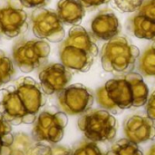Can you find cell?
I'll use <instances>...</instances> for the list:
<instances>
[{"mask_svg":"<svg viewBox=\"0 0 155 155\" xmlns=\"http://www.w3.org/2000/svg\"><path fill=\"white\" fill-rule=\"evenodd\" d=\"M46 104V94L32 77L22 76L0 90V114L11 124H31Z\"/></svg>","mask_w":155,"mask_h":155,"instance_id":"6da1fadb","label":"cell"},{"mask_svg":"<svg viewBox=\"0 0 155 155\" xmlns=\"http://www.w3.org/2000/svg\"><path fill=\"white\" fill-rule=\"evenodd\" d=\"M98 54V46L92 35L80 25H74L59 46L61 63L70 70L87 72Z\"/></svg>","mask_w":155,"mask_h":155,"instance_id":"7a4b0ae2","label":"cell"},{"mask_svg":"<svg viewBox=\"0 0 155 155\" xmlns=\"http://www.w3.org/2000/svg\"><path fill=\"white\" fill-rule=\"evenodd\" d=\"M140 55L139 49L126 37L117 35L108 40L101 50V62L104 71L118 74L131 73Z\"/></svg>","mask_w":155,"mask_h":155,"instance_id":"3957f363","label":"cell"},{"mask_svg":"<svg viewBox=\"0 0 155 155\" xmlns=\"http://www.w3.org/2000/svg\"><path fill=\"white\" fill-rule=\"evenodd\" d=\"M50 52V45L45 40L20 38L12 47L13 62L23 73H31L46 64Z\"/></svg>","mask_w":155,"mask_h":155,"instance_id":"277c9868","label":"cell"},{"mask_svg":"<svg viewBox=\"0 0 155 155\" xmlns=\"http://www.w3.org/2000/svg\"><path fill=\"white\" fill-rule=\"evenodd\" d=\"M78 128L86 139L105 143L114 139L117 133V122L106 110H89L78 120Z\"/></svg>","mask_w":155,"mask_h":155,"instance_id":"5b68a950","label":"cell"},{"mask_svg":"<svg viewBox=\"0 0 155 155\" xmlns=\"http://www.w3.org/2000/svg\"><path fill=\"white\" fill-rule=\"evenodd\" d=\"M96 101L102 108L114 114L134 107V95L129 82L125 77L108 80L96 91Z\"/></svg>","mask_w":155,"mask_h":155,"instance_id":"8992f818","label":"cell"},{"mask_svg":"<svg viewBox=\"0 0 155 155\" xmlns=\"http://www.w3.org/2000/svg\"><path fill=\"white\" fill-rule=\"evenodd\" d=\"M67 114L54 107L41 111L35 122L31 135L37 143H58L64 135L67 125Z\"/></svg>","mask_w":155,"mask_h":155,"instance_id":"52a82bcc","label":"cell"},{"mask_svg":"<svg viewBox=\"0 0 155 155\" xmlns=\"http://www.w3.org/2000/svg\"><path fill=\"white\" fill-rule=\"evenodd\" d=\"M28 29V15L19 0H0V36L12 39Z\"/></svg>","mask_w":155,"mask_h":155,"instance_id":"ba28073f","label":"cell"},{"mask_svg":"<svg viewBox=\"0 0 155 155\" xmlns=\"http://www.w3.org/2000/svg\"><path fill=\"white\" fill-rule=\"evenodd\" d=\"M33 34L38 39L52 43L62 42L65 36L64 24L57 13L52 9L36 8L31 14Z\"/></svg>","mask_w":155,"mask_h":155,"instance_id":"9c48e42d","label":"cell"},{"mask_svg":"<svg viewBox=\"0 0 155 155\" xmlns=\"http://www.w3.org/2000/svg\"><path fill=\"white\" fill-rule=\"evenodd\" d=\"M94 101L93 92L80 84L69 85L57 94L58 106L67 115L84 114L91 109Z\"/></svg>","mask_w":155,"mask_h":155,"instance_id":"30bf717a","label":"cell"},{"mask_svg":"<svg viewBox=\"0 0 155 155\" xmlns=\"http://www.w3.org/2000/svg\"><path fill=\"white\" fill-rule=\"evenodd\" d=\"M73 74L66 66L61 64H49L41 68L38 78L40 85L46 95L58 94L71 82Z\"/></svg>","mask_w":155,"mask_h":155,"instance_id":"8fae6325","label":"cell"},{"mask_svg":"<svg viewBox=\"0 0 155 155\" xmlns=\"http://www.w3.org/2000/svg\"><path fill=\"white\" fill-rule=\"evenodd\" d=\"M124 132L127 139L139 144L155 138V122L148 116L132 115L124 123Z\"/></svg>","mask_w":155,"mask_h":155,"instance_id":"7c38bea8","label":"cell"},{"mask_svg":"<svg viewBox=\"0 0 155 155\" xmlns=\"http://www.w3.org/2000/svg\"><path fill=\"white\" fill-rule=\"evenodd\" d=\"M121 24L113 10H101L91 22V33L98 40L108 41L120 35Z\"/></svg>","mask_w":155,"mask_h":155,"instance_id":"4fadbf2b","label":"cell"},{"mask_svg":"<svg viewBox=\"0 0 155 155\" xmlns=\"http://www.w3.org/2000/svg\"><path fill=\"white\" fill-rule=\"evenodd\" d=\"M56 13L64 25H78L85 15V8L79 0H59Z\"/></svg>","mask_w":155,"mask_h":155,"instance_id":"5bb4252c","label":"cell"},{"mask_svg":"<svg viewBox=\"0 0 155 155\" xmlns=\"http://www.w3.org/2000/svg\"><path fill=\"white\" fill-rule=\"evenodd\" d=\"M126 27L129 33L140 39L155 41V24L136 12L127 19Z\"/></svg>","mask_w":155,"mask_h":155,"instance_id":"9a60e30c","label":"cell"},{"mask_svg":"<svg viewBox=\"0 0 155 155\" xmlns=\"http://www.w3.org/2000/svg\"><path fill=\"white\" fill-rule=\"evenodd\" d=\"M125 79L129 82L133 95H134V107H140L145 105L148 101L149 90L143 76L137 73H128L125 74Z\"/></svg>","mask_w":155,"mask_h":155,"instance_id":"2e32d148","label":"cell"},{"mask_svg":"<svg viewBox=\"0 0 155 155\" xmlns=\"http://www.w3.org/2000/svg\"><path fill=\"white\" fill-rule=\"evenodd\" d=\"M38 143L35 142L32 135L24 132L14 134V140L9 155H36Z\"/></svg>","mask_w":155,"mask_h":155,"instance_id":"e0dca14e","label":"cell"},{"mask_svg":"<svg viewBox=\"0 0 155 155\" xmlns=\"http://www.w3.org/2000/svg\"><path fill=\"white\" fill-rule=\"evenodd\" d=\"M138 70L143 76L155 77V45L145 49L138 60Z\"/></svg>","mask_w":155,"mask_h":155,"instance_id":"ac0fdd59","label":"cell"},{"mask_svg":"<svg viewBox=\"0 0 155 155\" xmlns=\"http://www.w3.org/2000/svg\"><path fill=\"white\" fill-rule=\"evenodd\" d=\"M106 155H143V153L137 143L125 138L114 143Z\"/></svg>","mask_w":155,"mask_h":155,"instance_id":"d6986e66","label":"cell"},{"mask_svg":"<svg viewBox=\"0 0 155 155\" xmlns=\"http://www.w3.org/2000/svg\"><path fill=\"white\" fill-rule=\"evenodd\" d=\"M14 140L12 125L0 114V155H9Z\"/></svg>","mask_w":155,"mask_h":155,"instance_id":"ffe728a7","label":"cell"},{"mask_svg":"<svg viewBox=\"0 0 155 155\" xmlns=\"http://www.w3.org/2000/svg\"><path fill=\"white\" fill-rule=\"evenodd\" d=\"M16 70L13 60L0 50V87L11 82L15 75Z\"/></svg>","mask_w":155,"mask_h":155,"instance_id":"44dd1931","label":"cell"},{"mask_svg":"<svg viewBox=\"0 0 155 155\" xmlns=\"http://www.w3.org/2000/svg\"><path fill=\"white\" fill-rule=\"evenodd\" d=\"M72 155H106V153L98 143L85 139L74 146Z\"/></svg>","mask_w":155,"mask_h":155,"instance_id":"7402d4cb","label":"cell"},{"mask_svg":"<svg viewBox=\"0 0 155 155\" xmlns=\"http://www.w3.org/2000/svg\"><path fill=\"white\" fill-rule=\"evenodd\" d=\"M36 155H72V149L57 143H38Z\"/></svg>","mask_w":155,"mask_h":155,"instance_id":"603a6c76","label":"cell"},{"mask_svg":"<svg viewBox=\"0 0 155 155\" xmlns=\"http://www.w3.org/2000/svg\"><path fill=\"white\" fill-rule=\"evenodd\" d=\"M135 12L155 24V0H143Z\"/></svg>","mask_w":155,"mask_h":155,"instance_id":"cb8c5ba5","label":"cell"},{"mask_svg":"<svg viewBox=\"0 0 155 155\" xmlns=\"http://www.w3.org/2000/svg\"><path fill=\"white\" fill-rule=\"evenodd\" d=\"M116 7L124 13L135 12L143 4V0H114Z\"/></svg>","mask_w":155,"mask_h":155,"instance_id":"d4e9b609","label":"cell"},{"mask_svg":"<svg viewBox=\"0 0 155 155\" xmlns=\"http://www.w3.org/2000/svg\"><path fill=\"white\" fill-rule=\"evenodd\" d=\"M24 7L26 8H43L47 5L51 0H19Z\"/></svg>","mask_w":155,"mask_h":155,"instance_id":"484cf974","label":"cell"},{"mask_svg":"<svg viewBox=\"0 0 155 155\" xmlns=\"http://www.w3.org/2000/svg\"><path fill=\"white\" fill-rule=\"evenodd\" d=\"M147 116L155 122V91L149 96L148 101L145 104Z\"/></svg>","mask_w":155,"mask_h":155,"instance_id":"4316f807","label":"cell"},{"mask_svg":"<svg viewBox=\"0 0 155 155\" xmlns=\"http://www.w3.org/2000/svg\"><path fill=\"white\" fill-rule=\"evenodd\" d=\"M86 9H94L102 5L109 3L111 0H79Z\"/></svg>","mask_w":155,"mask_h":155,"instance_id":"83f0119b","label":"cell"},{"mask_svg":"<svg viewBox=\"0 0 155 155\" xmlns=\"http://www.w3.org/2000/svg\"><path fill=\"white\" fill-rule=\"evenodd\" d=\"M145 155H155V143L153 144L146 152Z\"/></svg>","mask_w":155,"mask_h":155,"instance_id":"f1b7e54d","label":"cell"},{"mask_svg":"<svg viewBox=\"0 0 155 155\" xmlns=\"http://www.w3.org/2000/svg\"><path fill=\"white\" fill-rule=\"evenodd\" d=\"M153 44H154V45H155V41H154V43H153Z\"/></svg>","mask_w":155,"mask_h":155,"instance_id":"f546056e","label":"cell"}]
</instances>
